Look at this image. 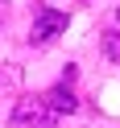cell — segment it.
<instances>
[{
    "mask_svg": "<svg viewBox=\"0 0 120 128\" xmlns=\"http://www.w3.org/2000/svg\"><path fill=\"white\" fill-rule=\"evenodd\" d=\"M62 29H66V12H58V8H37V12H33V29H29V42H33V46H46V42H54Z\"/></svg>",
    "mask_w": 120,
    "mask_h": 128,
    "instance_id": "2",
    "label": "cell"
},
{
    "mask_svg": "<svg viewBox=\"0 0 120 128\" xmlns=\"http://www.w3.org/2000/svg\"><path fill=\"white\" fill-rule=\"evenodd\" d=\"M103 54H108L112 62H120V29H108V33H103Z\"/></svg>",
    "mask_w": 120,
    "mask_h": 128,
    "instance_id": "4",
    "label": "cell"
},
{
    "mask_svg": "<svg viewBox=\"0 0 120 128\" xmlns=\"http://www.w3.org/2000/svg\"><path fill=\"white\" fill-rule=\"evenodd\" d=\"M42 99H46V108H50V112H58V116H62V112H66V116H70V112L79 108V99H75V95H70V87H66V83H58V87H50V91H46Z\"/></svg>",
    "mask_w": 120,
    "mask_h": 128,
    "instance_id": "3",
    "label": "cell"
},
{
    "mask_svg": "<svg viewBox=\"0 0 120 128\" xmlns=\"http://www.w3.org/2000/svg\"><path fill=\"white\" fill-rule=\"evenodd\" d=\"M13 124L17 128H58V112L46 108V99H21L13 108Z\"/></svg>",
    "mask_w": 120,
    "mask_h": 128,
    "instance_id": "1",
    "label": "cell"
},
{
    "mask_svg": "<svg viewBox=\"0 0 120 128\" xmlns=\"http://www.w3.org/2000/svg\"><path fill=\"white\" fill-rule=\"evenodd\" d=\"M17 83H21L17 66H4V74H0V91H17Z\"/></svg>",
    "mask_w": 120,
    "mask_h": 128,
    "instance_id": "5",
    "label": "cell"
}]
</instances>
